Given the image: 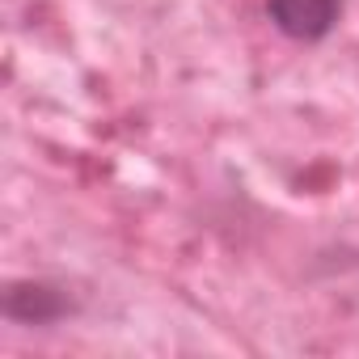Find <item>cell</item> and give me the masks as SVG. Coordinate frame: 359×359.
<instances>
[{
	"label": "cell",
	"instance_id": "obj_1",
	"mask_svg": "<svg viewBox=\"0 0 359 359\" xmlns=\"http://www.w3.org/2000/svg\"><path fill=\"white\" fill-rule=\"evenodd\" d=\"M0 313L13 325H60V321H72L81 313V300L68 283L60 279H47V275H26V279H13L0 296Z\"/></svg>",
	"mask_w": 359,
	"mask_h": 359
},
{
	"label": "cell",
	"instance_id": "obj_2",
	"mask_svg": "<svg viewBox=\"0 0 359 359\" xmlns=\"http://www.w3.org/2000/svg\"><path fill=\"white\" fill-rule=\"evenodd\" d=\"M262 13L287 43L317 47L338 30L346 0H262Z\"/></svg>",
	"mask_w": 359,
	"mask_h": 359
}]
</instances>
